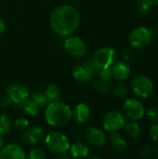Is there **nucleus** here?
Masks as SVG:
<instances>
[{"label":"nucleus","instance_id":"obj_1","mask_svg":"<svg viewBox=\"0 0 158 159\" xmlns=\"http://www.w3.org/2000/svg\"><path fill=\"white\" fill-rule=\"evenodd\" d=\"M80 24V15L76 8L68 5H61L54 8L50 15L52 30L59 35L72 34Z\"/></svg>","mask_w":158,"mask_h":159},{"label":"nucleus","instance_id":"obj_2","mask_svg":"<svg viewBox=\"0 0 158 159\" xmlns=\"http://www.w3.org/2000/svg\"><path fill=\"white\" fill-rule=\"evenodd\" d=\"M45 117L50 126L61 128L67 125L72 118V110L63 102H51L46 106Z\"/></svg>","mask_w":158,"mask_h":159},{"label":"nucleus","instance_id":"obj_3","mask_svg":"<svg viewBox=\"0 0 158 159\" xmlns=\"http://www.w3.org/2000/svg\"><path fill=\"white\" fill-rule=\"evenodd\" d=\"M45 143L48 151L55 155L65 154L70 148V143L67 137L58 131L48 133L46 136Z\"/></svg>","mask_w":158,"mask_h":159},{"label":"nucleus","instance_id":"obj_4","mask_svg":"<svg viewBox=\"0 0 158 159\" xmlns=\"http://www.w3.org/2000/svg\"><path fill=\"white\" fill-rule=\"evenodd\" d=\"M131 88L134 93L141 98L149 97L154 91V84L146 75H137L131 81Z\"/></svg>","mask_w":158,"mask_h":159},{"label":"nucleus","instance_id":"obj_5","mask_svg":"<svg viewBox=\"0 0 158 159\" xmlns=\"http://www.w3.org/2000/svg\"><path fill=\"white\" fill-rule=\"evenodd\" d=\"M152 32L145 27H137L129 34V43L135 48H143L152 40Z\"/></svg>","mask_w":158,"mask_h":159},{"label":"nucleus","instance_id":"obj_6","mask_svg":"<svg viewBox=\"0 0 158 159\" xmlns=\"http://www.w3.org/2000/svg\"><path fill=\"white\" fill-rule=\"evenodd\" d=\"M115 59V52L112 48L104 47L100 49H98L93 57V61L97 68L103 69V68H109L112 66Z\"/></svg>","mask_w":158,"mask_h":159},{"label":"nucleus","instance_id":"obj_7","mask_svg":"<svg viewBox=\"0 0 158 159\" xmlns=\"http://www.w3.org/2000/svg\"><path fill=\"white\" fill-rule=\"evenodd\" d=\"M102 124L105 130L115 132L124 128L126 124V118L120 112L111 111L104 116Z\"/></svg>","mask_w":158,"mask_h":159},{"label":"nucleus","instance_id":"obj_8","mask_svg":"<svg viewBox=\"0 0 158 159\" xmlns=\"http://www.w3.org/2000/svg\"><path fill=\"white\" fill-rule=\"evenodd\" d=\"M66 51L74 58H82L87 52L86 44L78 36H69L64 40Z\"/></svg>","mask_w":158,"mask_h":159},{"label":"nucleus","instance_id":"obj_9","mask_svg":"<svg viewBox=\"0 0 158 159\" xmlns=\"http://www.w3.org/2000/svg\"><path fill=\"white\" fill-rule=\"evenodd\" d=\"M123 111L125 115L132 119V120H139L142 118L145 114V108L143 104L137 99H128L123 104Z\"/></svg>","mask_w":158,"mask_h":159},{"label":"nucleus","instance_id":"obj_10","mask_svg":"<svg viewBox=\"0 0 158 159\" xmlns=\"http://www.w3.org/2000/svg\"><path fill=\"white\" fill-rule=\"evenodd\" d=\"M95 75V70L91 67V65L87 62L77 63L73 68V75L75 80L81 83H87L90 81Z\"/></svg>","mask_w":158,"mask_h":159},{"label":"nucleus","instance_id":"obj_11","mask_svg":"<svg viewBox=\"0 0 158 159\" xmlns=\"http://www.w3.org/2000/svg\"><path fill=\"white\" fill-rule=\"evenodd\" d=\"M7 93L9 95L12 102L15 104H22L29 98V91L26 87L21 84H12L7 89Z\"/></svg>","mask_w":158,"mask_h":159},{"label":"nucleus","instance_id":"obj_12","mask_svg":"<svg viewBox=\"0 0 158 159\" xmlns=\"http://www.w3.org/2000/svg\"><path fill=\"white\" fill-rule=\"evenodd\" d=\"M44 138V131L40 127H32L26 129L22 134L21 140L26 144L34 145L40 143Z\"/></svg>","mask_w":158,"mask_h":159},{"label":"nucleus","instance_id":"obj_13","mask_svg":"<svg viewBox=\"0 0 158 159\" xmlns=\"http://www.w3.org/2000/svg\"><path fill=\"white\" fill-rule=\"evenodd\" d=\"M24 157V150L19 144L10 143L0 150V159H22Z\"/></svg>","mask_w":158,"mask_h":159},{"label":"nucleus","instance_id":"obj_14","mask_svg":"<svg viewBox=\"0 0 158 159\" xmlns=\"http://www.w3.org/2000/svg\"><path fill=\"white\" fill-rule=\"evenodd\" d=\"M72 117L78 124L86 123L90 117V109L85 103L76 104L72 110Z\"/></svg>","mask_w":158,"mask_h":159},{"label":"nucleus","instance_id":"obj_15","mask_svg":"<svg viewBox=\"0 0 158 159\" xmlns=\"http://www.w3.org/2000/svg\"><path fill=\"white\" fill-rule=\"evenodd\" d=\"M88 141L94 146H102L106 141L104 132L96 128V127H90L88 129L86 133Z\"/></svg>","mask_w":158,"mask_h":159},{"label":"nucleus","instance_id":"obj_16","mask_svg":"<svg viewBox=\"0 0 158 159\" xmlns=\"http://www.w3.org/2000/svg\"><path fill=\"white\" fill-rule=\"evenodd\" d=\"M111 71L113 74V77L118 81L126 80L130 75V68L128 64L122 61H117L112 64Z\"/></svg>","mask_w":158,"mask_h":159},{"label":"nucleus","instance_id":"obj_17","mask_svg":"<svg viewBox=\"0 0 158 159\" xmlns=\"http://www.w3.org/2000/svg\"><path fill=\"white\" fill-rule=\"evenodd\" d=\"M69 149L72 157L75 158H83L88 155V147L81 142L73 143Z\"/></svg>","mask_w":158,"mask_h":159},{"label":"nucleus","instance_id":"obj_18","mask_svg":"<svg viewBox=\"0 0 158 159\" xmlns=\"http://www.w3.org/2000/svg\"><path fill=\"white\" fill-rule=\"evenodd\" d=\"M110 142H111V144L114 147V149L118 152H123L127 148L126 140L123 138V136L121 134L117 133V131L113 132V134L110 136Z\"/></svg>","mask_w":158,"mask_h":159},{"label":"nucleus","instance_id":"obj_19","mask_svg":"<svg viewBox=\"0 0 158 159\" xmlns=\"http://www.w3.org/2000/svg\"><path fill=\"white\" fill-rule=\"evenodd\" d=\"M22 109L25 113L31 115V116H36L38 114V112L40 111V106L38 105V103L33 99H26L22 104Z\"/></svg>","mask_w":158,"mask_h":159},{"label":"nucleus","instance_id":"obj_20","mask_svg":"<svg viewBox=\"0 0 158 159\" xmlns=\"http://www.w3.org/2000/svg\"><path fill=\"white\" fill-rule=\"evenodd\" d=\"M46 94H47V96L48 98L49 102H57L61 97V90H60L59 87L54 85V84H50V85L47 86V88L46 89Z\"/></svg>","mask_w":158,"mask_h":159},{"label":"nucleus","instance_id":"obj_21","mask_svg":"<svg viewBox=\"0 0 158 159\" xmlns=\"http://www.w3.org/2000/svg\"><path fill=\"white\" fill-rule=\"evenodd\" d=\"M127 134L130 137V138H137L139 137V135L141 134V127L139 126V124H137L136 122H129L126 123L124 126Z\"/></svg>","mask_w":158,"mask_h":159},{"label":"nucleus","instance_id":"obj_22","mask_svg":"<svg viewBox=\"0 0 158 159\" xmlns=\"http://www.w3.org/2000/svg\"><path fill=\"white\" fill-rule=\"evenodd\" d=\"M11 128H12L11 119L6 115L0 116V135L7 134L11 130Z\"/></svg>","mask_w":158,"mask_h":159},{"label":"nucleus","instance_id":"obj_23","mask_svg":"<svg viewBox=\"0 0 158 159\" xmlns=\"http://www.w3.org/2000/svg\"><path fill=\"white\" fill-rule=\"evenodd\" d=\"M32 98L38 103L40 108H44L49 103V101H48V98H47L46 92H42V91L35 92L32 95Z\"/></svg>","mask_w":158,"mask_h":159},{"label":"nucleus","instance_id":"obj_24","mask_svg":"<svg viewBox=\"0 0 158 159\" xmlns=\"http://www.w3.org/2000/svg\"><path fill=\"white\" fill-rule=\"evenodd\" d=\"M94 89L99 93H107L110 90V85L107 81L99 79L94 83Z\"/></svg>","mask_w":158,"mask_h":159},{"label":"nucleus","instance_id":"obj_25","mask_svg":"<svg viewBox=\"0 0 158 159\" xmlns=\"http://www.w3.org/2000/svg\"><path fill=\"white\" fill-rule=\"evenodd\" d=\"M47 157L46 153L43 149L34 147L33 148L29 153V158L30 159H45Z\"/></svg>","mask_w":158,"mask_h":159},{"label":"nucleus","instance_id":"obj_26","mask_svg":"<svg viewBox=\"0 0 158 159\" xmlns=\"http://www.w3.org/2000/svg\"><path fill=\"white\" fill-rule=\"evenodd\" d=\"M129 93V89L125 84H117L114 88V94L119 98L125 97Z\"/></svg>","mask_w":158,"mask_h":159},{"label":"nucleus","instance_id":"obj_27","mask_svg":"<svg viewBox=\"0 0 158 159\" xmlns=\"http://www.w3.org/2000/svg\"><path fill=\"white\" fill-rule=\"evenodd\" d=\"M29 126V122L25 117H19L14 122V127L18 130H25Z\"/></svg>","mask_w":158,"mask_h":159},{"label":"nucleus","instance_id":"obj_28","mask_svg":"<svg viewBox=\"0 0 158 159\" xmlns=\"http://www.w3.org/2000/svg\"><path fill=\"white\" fill-rule=\"evenodd\" d=\"M99 75H100V79L104 80L109 82L112 78H113V74L111 71V68H103V69H100L99 70Z\"/></svg>","mask_w":158,"mask_h":159},{"label":"nucleus","instance_id":"obj_29","mask_svg":"<svg viewBox=\"0 0 158 159\" xmlns=\"http://www.w3.org/2000/svg\"><path fill=\"white\" fill-rule=\"evenodd\" d=\"M138 10L142 15H147L151 11V6L149 4H147V3L140 0L139 1V4H138Z\"/></svg>","mask_w":158,"mask_h":159},{"label":"nucleus","instance_id":"obj_30","mask_svg":"<svg viewBox=\"0 0 158 159\" xmlns=\"http://www.w3.org/2000/svg\"><path fill=\"white\" fill-rule=\"evenodd\" d=\"M147 117L153 121V122H157L158 121V108L157 107H152L150 109H148L147 113H146Z\"/></svg>","mask_w":158,"mask_h":159},{"label":"nucleus","instance_id":"obj_31","mask_svg":"<svg viewBox=\"0 0 158 159\" xmlns=\"http://www.w3.org/2000/svg\"><path fill=\"white\" fill-rule=\"evenodd\" d=\"M150 138L152 141L158 143V125L155 124L150 129Z\"/></svg>","mask_w":158,"mask_h":159},{"label":"nucleus","instance_id":"obj_32","mask_svg":"<svg viewBox=\"0 0 158 159\" xmlns=\"http://www.w3.org/2000/svg\"><path fill=\"white\" fill-rule=\"evenodd\" d=\"M11 102H12V101L7 92H6V94L2 95L0 97V107H6V106L9 105Z\"/></svg>","mask_w":158,"mask_h":159},{"label":"nucleus","instance_id":"obj_33","mask_svg":"<svg viewBox=\"0 0 158 159\" xmlns=\"http://www.w3.org/2000/svg\"><path fill=\"white\" fill-rule=\"evenodd\" d=\"M151 152H152V150H151V148L150 147H148V146H144L142 149V151H141V156L142 157H149V155L151 154Z\"/></svg>","mask_w":158,"mask_h":159},{"label":"nucleus","instance_id":"obj_34","mask_svg":"<svg viewBox=\"0 0 158 159\" xmlns=\"http://www.w3.org/2000/svg\"><path fill=\"white\" fill-rule=\"evenodd\" d=\"M5 30H6V23L4 20L0 17V34H2Z\"/></svg>","mask_w":158,"mask_h":159},{"label":"nucleus","instance_id":"obj_35","mask_svg":"<svg viewBox=\"0 0 158 159\" xmlns=\"http://www.w3.org/2000/svg\"><path fill=\"white\" fill-rule=\"evenodd\" d=\"M142 1H143V2H145V3H147V4H149L151 7H152V6H156V5H158V0H142Z\"/></svg>","mask_w":158,"mask_h":159},{"label":"nucleus","instance_id":"obj_36","mask_svg":"<svg viewBox=\"0 0 158 159\" xmlns=\"http://www.w3.org/2000/svg\"><path fill=\"white\" fill-rule=\"evenodd\" d=\"M3 144H4V140H3V137H2V135H0V148L3 146Z\"/></svg>","mask_w":158,"mask_h":159},{"label":"nucleus","instance_id":"obj_37","mask_svg":"<svg viewBox=\"0 0 158 159\" xmlns=\"http://www.w3.org/2000/svg\"><path fill=\"white\" fill-rule=\"evenodd\" d=\"M156 157H157V158H158V150H157V151H156Z\"/></svg>","mask_w":158,"mask_h":159},{"label":"nucleus","instance_id":"obj_38","mask_svg":"<svg viewBox=\"0 0 158 159\" xmlns=\"http://www.w3.org/2000/svg\"><path fill=\"white\" fill-rule=\"evenodd\" d=\"M157 31H158V24H157Z\"/></svg>","mask_w":158,"mask_h":159}]
</instances>
